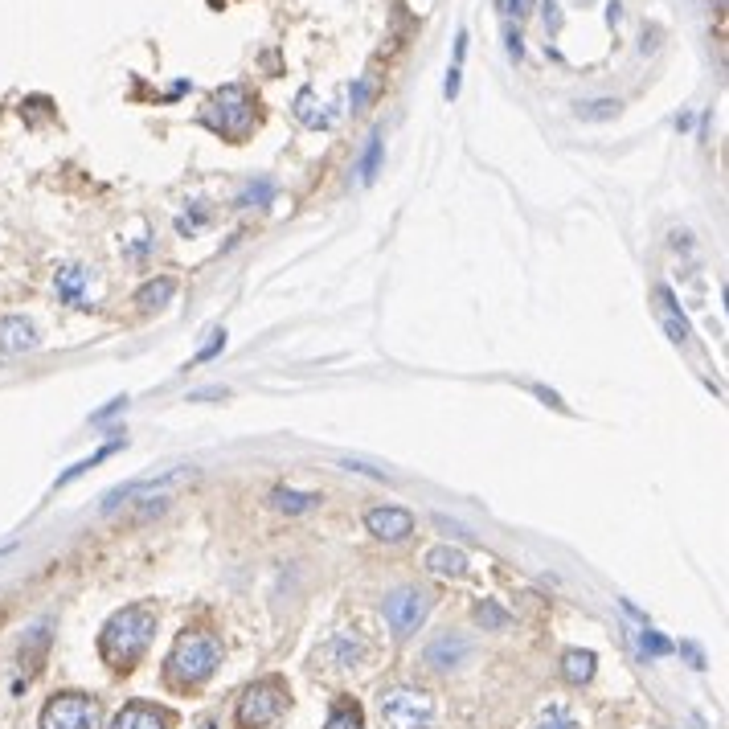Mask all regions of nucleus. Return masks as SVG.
I'll return each mask as SVG.
<instances>
[{"label": "nucleus", "instance_id": "f257e3e1", "mask_svg": "<svg viewBox=\"0 0 729 729\" xmlns=\"http://www.w3.org/2000/svg\"><path fill=\"white\" fill-rule=\"evenodd\" d=\"M152 635H156V607L152 603H132V607H123L107 619V627L99 635V656L115 672H132L144 660Z\"/></svg>", "mask_w": 729, "mask_h": 729}, {"label": "nucleus", "instance_id": "f03ea898", "mask_svg": "<svg viewBox=\"0 0 729 729\" xmlns=\"http://www.w3.org/2000/svg\"><path fill=\"white\" fill-rule=\"evenodd\" d=\"M222 664V639L213 631H181L173 652L164 660V684L168 689H201Z\"/></svg>", "mask_w": 729, "mask_h": 729}, {"label": "nucleus", "instance_id": "7ed1b4c3", "mask_svg": "<svg viewBox=\"0 0 729 729\" xmlns=\"http://www.w3.org/2000/svg\"><path fill=\"white\" fill-rule=\"evenodd\" d=\"M385 729H431L435 725V697L418 684H394L377 701Z\"/></svg>", "mask_w": 729, "mask_h": 729}, {"label": "nucleus", "instance_id": "20e7f679", "mask_svg": "<svg viewBox=\"0 0 729 729\" xmlns=\"http://www.w3.org/2000/svg\"><path fill=\"white\" fill-rule=\"evenodd\" d=\"M287 701H291V693H287V684H283L279 676L254 680L250 689L238 697L234 721H238V729H267V725H275V721L283 717Z\"/></svg>", "mask_w": 729, "mask_h": 729}, {"label": "nucleus", "instance_id": "39448f33", "mask_svg": "<svg viewBox=\"0 0 729 729\" xmlns=\"http://www.w3.org/2000/svg\"><path fill=\"white\" fill-rule=\"evenodd\" d=\"M205 123L218 136L234 140V144L246 140L250 127H254V99H250V91L246 87H222L218 95H213V103H209Z\"/></svg>", "mask_w": 729, "mask_h": 729}, {"label": "nucleus", "instance_id": "423d86ee", "mask_svg": "<svg viewBox=\"0 0 729 729\" xmlns=\"http://www.w3.org/2000/svg\"><path fill=\"white\" fill-rule=\"evenodd\" d=\"M37 729H99V701L87 693H58L41 705Z\"/></svg>", "mask_w": 729, "mask_h": 729}, {"label": "nucleus", "instance_id": "0eeeda50", "mask_svg": "<svg viewBox=\"0 0 729 729\" xmlns=\"http://www.w3.org/2000/svg\"><path fill=\"white\" fill-rule=\"evenodd\" d=\"M431 603H435V594L431 590H422V586H402V590H394V594H385V623H390V631L398 635V639H406V635H414L418 631V623L431 615Z\"/></svg>", "mask_w": 729, "mask_h": 729}, {"label": "nucleus", "instance_id": "6e6552de", "mask_svg": "<svg viewBox=\"0 0 729 729\" xmlns=\"http://www.w3.org/2000/svg\"><path fill=\"white\" fill-rule=\"evenodd\" d=\"M365 529L377 537V541H406L414 533V517L398 504H381V508H369L365 512Z\"/></svg>", "mask_w": 729, "mask_h": 729}, {"label": "nucleus", "instance_id": "1a4fd4ad", "mask_svg": "<svg viewBox=\"0 0 729 729\" xmlns=\"http://www.w3.org/2000/svg\"><path fill=\"white\" fill-rule=\"evenodd\" d=\"M185 480H193V467H177V471H168V476H160V480H140V484H123V488H115V492H107V496H103V512H115L119 504H132L136 496H160L164 488H173V484H185Z\"/></svg>", "mask_w": 729, "mask_h": 729}, {"label": "nucleus", "instance_id": "9d476101", "mask_svg": "<svg viewBox=\"0 0 729 729\" xmlns=\"http://www.w3.org/2000/svg\"><path fill=\"white\" fill-rule=\"evenodd\" d=\"M168 725H173V717H168L164 709H156V705H148V701L123 705L111 721V729H168Z\"/></svg>", "mask_w": 729, "mask_h": 729}, {"label": "nucleus", "instance_id": "9b49d317", "mask_svg": "<svg viewBox=\"0 0 729 729\" xmlns=\"http://www.w3.org/2000/svg\"><path fill=\"white\" fill-rule=\"evenodd\" d=\"M33 349H37L33 320H25V316H5V320H0V353L17 357V353H33Z\"/></svg>", "mask_w": 729, "mask_h": 729}, {"label": "nucleus", "instance_id": "f8f14e48", "mask_svg": "<svg viewBox=\"0 0 729 729\" xmlns=\"http://www.w3.org/2000/svg\"><path fill=\"white\" fill-rule=\"evenodd\" d=\"M467 656H471V643H467L463 635H439L431 648H426V664H431L435 672H451V668H459Z\"/></svg>", "mask_w": 729, "mask_h": 729}, {"label": "nucleus", "instance_id": "ddd939ff", "mask_svg": "<svg viewBox=\"0 0 729 729\" xmlns=\"http://www.w3.org/2000/svg\"><path fill=\"white\" fill-rule=\"evenodd\" d=\"M87 279H91L87 267H62V271L54 275V287H58V295H62V304H70V308H87Z\"/></svg>", "mask_w": 729, "mask_h": 729}, {"label": "nucleus", "instance_id": "4468645a", "mask_svg": "<svg viewBox=\"0 0 729 729\" xmlns=\"http://www.w3.org/2000/svg\"><path fill=\"white\" fill-rule=\"evenodd\" d=\"M426 570L443 574V578H463L467 574V553L451 549V545H435L431 553H426Z\"/></svg>", "mask_w": 729, "mask_h": 729}, {"label": "nucleus", "instance_id": "2eb2a0df", "mask_svg": "<svg viewBox=\"0 0 729 729\" xmlns=\"http://www.w3.org/2000/svg\"><path fill=\"white\" fill-rule=\"evenodd\" d=\"M365 656V643L353 635V631H340L328 648H324V660H336V668H357Z\"/></svg>", "mask_w": 729, "mask_h": 729}, {"label": "nucleus", "instance_id": "dca6fc26", "mask_svg": "<svg viewBox=\"0 0 729 729\" xmlns=\"http://www.w3.org/2000/svg\"><path fill=\"white\" fill-rule=\"evenodd\" d=\"M656 299H660V320H664V328H668V336L676 340V345H689V320H684L680 312H676V299H672V291L668 287H660L656 291Z\"/></svg>", "mask_w": 729, "mask_h": 729}, {"label": "nucleus", "instance_id": "f3484780", "mask_svg": "<svg viewBox=\"0 0 729 729\" xmlns=\"http://www.w3.org/2000/svg\"><path fill=\"white\" fill-rule=\"evenodd\" d=\"M173 295H177V279L160 275V279H148V283L136 291V304H140L144 312H152V308H164Z\"/></svg>", "mask_w": 729, "mask_h": 729}, {"label": "nucleus", "instance_id": "a211bd4d", "mask_svg": "<svg viewBox=\"0 0 729 729\" xmlns=\"http://www.w3.org/2000/svg\"><path fill=\"white\" fill-rule=\"evenodd\" d=\"M594 668H598V656H594V652L570 648V652L562 656V676H566L570 684H586V680H594Z\"/></svg>", "mask_w": 729, "mask_h": 729}, {"label": "nucleus", "instance_id": "6ab92c4d", "mask_svg": "<svg viewBox=\"0 0 729 729\" xmlns=\"http://www.w3.org/2000/svg\"><path fill=\"white\" fill-rule=\"evenodd\" d=\"M271 504L279 508V512H312V508H320V496L316 492H295V488H275L271 492Z\"/></svg>", "mask_w": 729, "mask_h": 729}, {"label": "nucleus", "instance_id": "aec40b11", "mask_svg": "<svg viewBox=\"0 0 729 729\" xmlns=\"http://www.w3.org/2000/svg\"><path fill=\"white\" fill-rule=\"evenodd\" d=\"M46 648H50V627H33V639L21 648V672H25V680L41 668V656H46Z\"/></svg>", "mask_w": 729, "mask_h": 729}, {"label": "nucleus", "instance_id": "412c9836", "mask_svg": "<svg viewBox=\"0 0 729 729\" xmlns=\"http://www.w3.org/2000/svg\"><path fill=\"white\" fill-rule=\"evenodd\" d=\"M324 729H365L361 705L357 701H336L332 713H328V721H324Z\"/></svg>", "mask_w": 729, "mask_h": 729}, {"label": "nucleus", "instance_id": "4be33fe9", "mask_svg": "<svg viewBox=\"0 0 729 729\" xmlns=\"http://www.w3.org/2000/svg\"><path fill=\"white\" fill-rule=\"evenodd\" d=\"M119 447H123V439H115V443H107V447H99V451H95V455H91V459H82V463H74V467H70V471H62V476H58V488H66V484H70V480H78V476H87V471H91V467H95V463H103V459H107V455H115V451H119Z\"/></svg>", "mask_w": 729, "mask_h": 729}, {"label": "nucleus", "instance_id": "5701e85b", "mask_svg": "<svg viewBox=\"0 0 729 729\" xmlns=\"http://www.w3.org/2000/svg\"><path fill=\"white\" fill-rule=\"evenodd\" d=\"M381 148H385V144H381V136L373 132V136H369V144H365V152H361V164H357V173H361V181H365V185L377 177V168H381Z\"/></svg>", "mask_w": 729, "mask_h": 729}, {"label": "nucleus", "instance_id": "b1692460", "mask_svg": "<svg viewBox=\"0 0 729 729\" xmlns=\"http://www.w3.org/2000/svg\"><path fill=\"white\" fill-rule=\"evenodd\" d=\"M271 201H275V181H267V177L250 181V185L238 193V205H271Z\"/></svg>", "mask_w": 729, "mask_h": 729}, {"label": "nucleus", "instance_id": "393cba45", "mask_svg": "<svg viewBox=\"0 0 729 729\" xmlns=\"http://www.w3.org/2000/svg\"><path fill=\"white\" fill-rule=\"evenodd\" d=\"M537 729H578V721H574L562 705H549V709L537 717Z\"/></svg>", "mask_w": 729, "mask_h": 729}, {"label": "nucleus", "instance_id": "a878e982", "mask_svg": "<svg viewBox=\"0 0 729 729\" xmlns=\"http://www.w3.org/2000/svg\"><path fill=\"white\" fill-rule=\"evenodd\" d=\"M619 103L615 99H594V103H578V119H615Z\"/></svg>", "mask_w": 729, "mask_h": 729}, {"label": "nucleus", "instance_id": "bb28decb", "mask_svg": "<svg viewBox=\"0 0 729 729\" xmlns=\"http://www.w3.org/2000/svg\"><path fill=\"white\" fill-rule=\"evenodd\" d=\"M639 643H643V652H648V656H664V652H672V643H668V639H660L648 623H643V631H639Z\"/></svg>", "mask_w": 729, "mask_h": 729}, {"label": "nucleus", "instance_id": "cd10ccee", "mask_svg": "<svg viewBox=\"0 0 729 729\" xmlns=\"http://www.w3.org/2000/svg\"><path fill=\"white\" fill-rule=\"evenodd\" d=\"M476 619H480L484 627H504V623H508V615H504L496 603H480V607H476Z\"/></svg>", "mask_w": 729, "mask_h": 729}, {"label": "nucleus", "instance_id": "c85d7f7f", "mask_svg": "<svg viewBox=\"0 0 729 729\" xmlns=\"http://www.w3.org/2000/svg\"><path fill=\"white\" fill-rule=\"evenodd\" d=\"M295 115L304 119L308 127H320V123H324V119H320V115L312 111V91H304V95H299V107H295Z\"/></svg>", "mask_w": 729, "mask_h": 729}, {"label": "nucleus", "instance_id": "c756f323", "mask_svg": "<svg viewBox=\"0 0 729 729\" xmlns=\"http://www.w3.org/2000/svg\"><path fill=\"white\" fill-rule=\"evenodd\" d=\"M222 349H226V332H213V340H209V345L197 353V361H213V357H218Z\"/></svg>", "mask_w": 729, "mask_h": 729}, {"label": "nucleus", "instance_id": "7c9ffc66", "mask_svg": "<svg viewBox=\"0 0 729 729\" xmlns=\"http://www.w3.org/2000/svg\"><path fill=\"white\" fill-rule=\"evenodd\" d=\"M459 78H463V66H451V70H447V82H443V95H447V99L459 95Z\"/></svg>", "mask_w": 729, "mask_h": 729}, {"label": "nucleus", "instance_id": "2f4dec72", "mask_svg": "<svg viewBox=\"0 0 729 729\" xmlns=\"http://www.w3.org/2000/svg\"><path fill=\"white\" fill-rule=\"evenodd\" d=\"M500 13L504 17H525L529 13V0H500Z\"/></svg>", "mask_w": 729, "mask_h": 729}, {"label": "nucleus", "instance_id": "473e14b6", "mask_svg": "<svg viewBox=\"0 0 729 729\" xmlns=\"http://www.w3.org/2000/svg\"><path fill=\"white\" fill-rule=\"evenodd\" d=\"M123 406H127V398H115V402H111V406H103V410H95V414H91V422H107V418H111V414H119V410H123Z\"/></svg>", "mask_w": 729, "mask_h": 729}, {"label": "nucleus", "instance_id": "72a5a7b5", "mask_svg": "<svg viewBox=\"0 0 729 729\" xmlns=\"http://www.w3.org/2000/svg\"><path fill=\"white\" fill-rule=\"evenodd\" d=\"M365 99H369V82L361 78L357 87H353V111H361V107H365Z\"/></svg>", "mask_w": 729, "mask_h": 729}, {"label": "nucleus", "instance_id": "f704fd0d", "mask_svg": "<svg viewBox=\"0 0 729 729\" xmlns=\"http://www.w3.org/2000/svg\"><path fill=\"white\" fill-rule=\"evenodd\" d=\"M205 398H226V390H222V385H213V390H197V394H189V402H205Z\"/></svg>", "mask_w": 729, "mask_h": 729}, {"label": "nucleus", "instance_id": "c9c22d12", "mask_svg": "<svg viewBox=\"0 0 729 729\" xmlns=\"http://www.w3.org/2000/svg\"><path fill=\"white\" fill-rule=\"evenodd\" d=\"M537 398H541L545 406H553V410H566V406H562V398H557V394H549L545 385H537Z\"/></svg>", "mask_w": 729, "mask_h": 729}]
</instances>
